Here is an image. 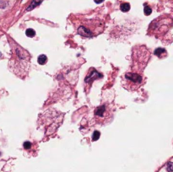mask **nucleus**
<instances>
[{
    "instance_id": "1a4fd4ad",
    "label": "nucleus",
    "mask_w": 173,
    "mask_h": 172,
    "mask_svg": "<svg viewBox=\"0 0 173 172\" xmlns=\"http://www.w3.org/2000/svg\"><path fill=\"white\" fill-rule=\"evenodd\" d=\"M100 137H101L100 132L95 131L94 133H93V136H92V141H96V140H98V139L100 138Z\"/></svg>"
},
{
    "instance_id": "423d86ee",
    "label": "nucleus",
    "mask_w": 173,
    "mask_h": 172,
    "mask_svg": "<svg viewBox=\"0 0 173 172\" xmlns=\"http://www.w3.org/2000/svg\"><path fill=\"white\" fill-rule=\"evenodd\" d=\"M38 63L39 64H41V65H43V64H45L47 62H48V57L46 56V55H40L39 57H38Z\"/></svg>"
},
{
    "instance_id": "0eeeda50",
    "label": "nucleus",
    "mask_w": 173,
    "mask_h": 172,
    "mask_svg": "<svg viewBox=\"0 0 173 172\" xmlns=\"http://www.w3.org/2000/svg\"><path fill=\"white\" fill-rule=\"evenodd\" d=\"M120 9H121V10H122L123 12H128V11H129V9H130V4H129L128 3L122 4Z\"/></svg>"
},
{
    "instance_id": "39448f33",
    "label": "nucleus",
    "mask_w": 173,
    "mask_h": 172,
    "mask_svg": "<svg viewBox=\"0 0 173 172\" xmlns=\"http://www.w3.org/2000/svg\"><path fill=\"white\" fill-rule=\"evenodd\" d=\"M42 2V0H33L32 1V3L30 4V5L28 7V9H27V10L29 11V10H31V9H33L34 8H36V6H38Z\"/></svg>"
},
{
    "instance_id": "f03ea898",
    "label": "nucleus",
    "mask_w": 173,
    "mask_h": 172,
    "mask_svg": "<svg viewBox=\"0 0 173 172\" xmlns=\"http://www.w3.org/2000/svg\"><path fill=\"white\" fill-rule=\"evenodd\" d=\"M125 88L130 91H134L143 83V78L136 73H128L125 74Z\"/></svg>"
},
{
    "instance_id": "9d476101",
    "label": "nucleus",
    "mask_w": 173,
    "mask_h": 172,
    "mask_svg": "<svg viewBox=\"0 0 173 172\" xmlns=\"http://www.w3.org/2000/svg\"><path fill=\"white\" fill-rule=\"evenodd\" d=\"M151 12H152V9L149 6L144 7V14L145 15H149L151 14Z\"/></svg>"
},
{
    "instance_id": "6e6552de",
    "label": "nucleus",
    "mask_w": 173,
    "mask_h": 172,
    "mask_svg": "<svg viewBox=\"0 0 173 172\" xmlns=\"http://www.w3.org/2000/svg\"><path fill=\"white\" fill-rule=\"evenodd\" d=\"M25 35L28 36V37H33L36 35V31L33 30V29H27L25 31Z\"/></svg>"
},
{
    "instance_id": "9b49d317",
    "label": "nucleus",
    "mask_w": 173,
    "mask_h": 172,
    "mask_svg": "<svg viewBox=\"0 0 173 172\" xmlns=\"http://www.w3.org/2000/svg\"><path fill=\"white\" fill-rule=\"evenodd\" d=\"M31 142H25L24 144H23V146H24L25 149H29V148H31Z\"/></svg>"
},
{
    "instance_id": "20e7f679",
    "label": "nucleus",
    "mask_w": 173,
    "mask_h": 172,
    "mask_svg": "<svg viewBox=\"0 0 173 172\" xmlns=\"http://www.w3.org/2000/svg\"><path fill=\"white\" fill-rule=\"evenodd\" d=\"M155 54L156 56H158L160 58H162L163 57L167 55V51L163 48H157L155 51Z\"/></svg>"
},
{
    "instance_id": "7ed1b4c3",
    "label": "nucleus",
    "mask_w": 173,
    "mask_h": 172,
    "mask_svg": "<svg viewBox=\"0 0 173 172\" xmlns=\"http://www.w3.org/2000/svg\"><path fill=\"white\" fill-rule=\"evenodd\" d=\"M92 71H93V73L92 72H90V73H88V75H87V77L85 78V83H91L92 81H94L95 79H96V78H102V75H101L97 71H96L94 68L92 69Z\"/></svg>"
},
{
    "instance_id": "f257e3e1",
    "label": "nucleus",
    "mask_w": 173,
    "mask_h": 172,
    "mask_svg": "<svg viewBox=\"0 0 173 172\" xmlns=\"http://www.w3.org/2000/svg\"><path fill=\"white\" fill-rule=\"evenodd\" d=\"M112 119V109L108 105H102L95 110V120L98 124L104 125Z\"/></svg>"
},
{
    "instance_id": "ddd939ff",
    "label": "nucleus",
    "mask_w": 173,
    "mask_h": 172,
    "mask_svg": "<svg viewBox=\"0 0 173 172\" xmlns=\"http://www.w3.org/2000/svg\"><path fill=\"white\" fill-rule=\"evenodd\" d=\"M103 1H104V0H95V2H96V4H101Z\"/></svg>"
},
{
    "instance_id": "f8f14e48",
    "label": "nucleus",
    "mask_w": 173,
    "mask_h": 172,
    "mask_svg": "<svg viewBox=\"0 0 173 172\" xmlns=\"http://www.w3.org/2000/svg\"><path fill=\"white\" fill-rule=\"evenodd\" d=\"M168 171H169L170 172L172 171V164L171 162L168 164Z\"/></svg>"
}]
</instances>
